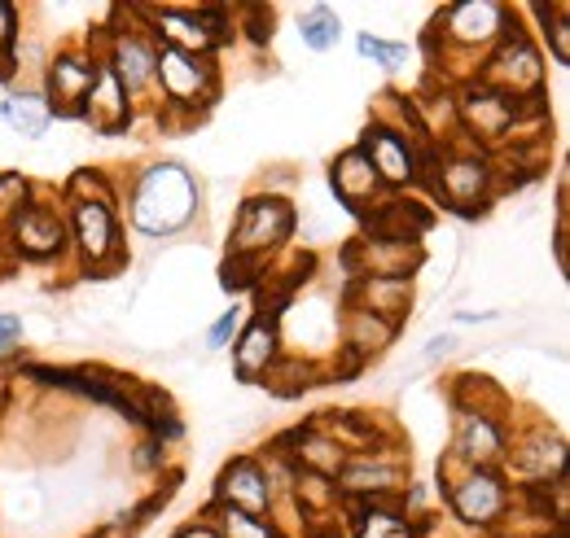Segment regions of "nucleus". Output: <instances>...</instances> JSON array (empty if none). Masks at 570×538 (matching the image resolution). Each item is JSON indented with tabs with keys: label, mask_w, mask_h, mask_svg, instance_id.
<instances>
[{
	"label": "nucleus",
	"mask_w": 570,
	"mask_h": 538,
	"mask_svg": "<svg viewBox=\"0 0 570 538\" xmlns=\"http://www.w3.org/2000/svg\"><path fill=\"white\" fill-rule=\"evenodd\" d=\"M198 202H203L198 180L180 162H154L132 185L128 215H132V228L145 237H176L194 223Z\"/></svg>",
	"instance_id": "nucleus-1"
},
{
	"label": "nucleus",
	"mask_w": 570,
	"mask_h": 538,
	"mask_svg": "<svg viewBox=\"0 0 570 538\" xmlns=\"http://www.w3.org/2000/svg\"><path fill=\"white\" fill-rule=\"evenodd\" d=\"M422 180H430V189L439 193L443 206H452L461 215H474V210L488 206L492 189H497V158L479 145H456V149L430 153Z\"/></svg>",
	"instance_id": "nucleus-2"
},
{
	"label": "nucleus",
	"mask_w": 570,
	"mask_h": 538,
	"mask_svg": "<svg viewBox=\"0 0 570 538\" xmlns=\"http://www.w3.org/2000/svg\"><path fill=\"white\" fill-rule=\"evenodd\" d=\"M132 13L145 18L149 40L158 49H176L189 58H212L215 49L233 36L228 31V9L203 4V9H180V4H132Z\"/></svg>",
	"instance_id": "nucleus-3"
},
{
	"label": "nucleus",
	"mask_w": 570,
	"mask_h": 538,
	"mask_svg": "<svg viewBox=\"0 0 570 538\" xmlns=\"http://www.w3.org/2000/svg\"><path fill=\"white\" fill-rule=\"evenodd\" d=\"M474 79L488 83L492 92H504L513 101H535L544 88V58L531 44V36L513 22L497 44L483 53V62L474 67Z\"/></svg>",
	"instance_id": "nucleus-4"
},
{
	"label": "nucleus",
	"mask_w": 570,
	"mask_h": 538,
	"mask_svg": "<svg viewBox=\"0 0 570 538\" xmlns=\"http://www.w3.org/2000/svg\"><path fill=\"white\" fill-rule=\"evenodd\" d=\"M298 210L282 193H255L246 198L237 219H233V237H228V255L237 259H268L273 250H282L285 241L294 237Z\"/></svg>",
	"instance_id": "nucleus-5"
},
{
	"label": "nucleus",
	"mask_w": 570,
	"mask_h": 538,
	"mask_svg": "<svg viewBox=\"0 0 570 538\" xmlns=\"http://www.w3.org/2000/svg\"><path fill=\"white\" fill-rule=\"evenodd\" d=\"M531 106L535 101H513L504 92H492L479 79H465V88L456 92V123L465 128L470 145L492 153L504 140H513L518 123H522V110H531Z\"/></svg>",
	"instance_id": "nucleus-6"
},
{
	"label": "nucleus",
	"mask_w": 570,
	"mask_h": 538,
	"mask_svg": "<svg viewBox=\"0 0 570 538\" xmlns=\"http://www.w3.org/2000/svg\"><path fill=\"white\" fill-rule=\"evenodd\" d=\"M154 88L163 92L167 110H185L189 119H198L219 97V70H215L212 58H189V53H176V49H158Z\"/></svg>",
	"instance_id": "nucleus-7"
},
{
	"label": "nucleus",
	"mask_w": 570,
	"mask_h": 538,
	"mask_svg": "<svg viewBox=\"0 0 570 538\" xmlns=\"http://www.w3.org/2000/svg\"><path fill=\"white\" fill-rule=\"evenodd\" d=\"M67 241L83 259V268L110 276L115 263H124V241H119V215L115 202H97V198H75L67 210Z\"/></svg>",
	"instance_id": "nucleus-8"
},
{
	"label": "nucleus",
	"mask_w": 570,
	"mask_h": 538,
	"mask_svg": "<svg viewBox=\"0 0 570 538\" xmlns=\"http://www.w3.org/2000/svg\"><path fill=\"white\" fill-rule=\"evenodd\" d=\"M409 486V465L395 460L386 447L352 451L347 465L334 477V490L343 504H391Z\"/></svg>",
	"instance_id": "nucleus-9"
},
{
	"label": "nucleus",
	"mask_w": 570,
	"mask_h": 538,
	"mask_svg": "<svg viewBox=\"0 0 570 538\" xmlns=\"http://www.w3.org/2000/svg\"><path fill=\"white\" fill-rule=\"evenodd\" d=\"M439 486L448 495V512L461 526L492 530L509 512V481L492 469H461L452 477H439Z\"/></svg>",
	"instance_id": "nucleus-10"
},
{
	"label": "nucleus",
	"mask_w": 570,
	"mask_h": 538,
	"mask_svg": "<svg viewBox=\"0 0 570 538\" xmlns=\"http://www.w3.org/2000/svg\"><path fill=\"white\" fill-rule=\"evenodd\" d=\"M360 153L368 158V167L377 171L382 189H409L426 176V158L417 149V136H404V128H391V123H368L360 132Z\"/></svg>",
	"instance_id": "nucleus-11"
},
{
	"label": "nucleus",
	"mask_w": 570,
	"mask_h": 538,
	"mask_svg": "<svg viewBox=\"0 0 570 538\" xmlns=\"http://www.w3.org/2000/svg\"><path fill=\"white\" fill-rule=\"evenodd\" d=\"M509 27H513V13H509L500 0L448 4V9L434 18V36H443L448 49H470V53H488Z\"/></svg>",
	"instance_id": "nucleus-12"
},
{
	"label": "nucleus",
	"mask_w": 570,
	"mask_h": 538,
	"mask_svg": "<svg viewBox=\"0 0 570 538\" xmlns=\"http://www.w3.org/2000/svg\"><path fill=\"white\" fill-rule=\"evenodd\" d=\"M4 237H9L13 255L27 259V263H49V259H62L71 250V241H67V215L58 206H45V202L18 206L13 219L4 223Z\"/></svg>",
	"instance_id": "nucleus-13"
},
{
	"label": "nucleus",
	"mask_w": 570,
	"mask_h": 538,
	"mask_svg": "<svg viewBox=\"0 0 570 538\" xmlns=\"http://www.w3.org/2000/svg\"><path fill=\"white\" fill-rule=\"evenodd\" d=\"M509 456V429L500 425L492 411H461L456 407V425H452V451L448 460L456 469H492L497 472Z\"/></svg>",
	"instance_id": "nucleus-14"
},
{
	"label": "nucleus",
	"mask_w": 570,
	"mask_h": 538,
	"mask_svg": "<svg viewBox=\"0 0 570 538\" xmlns=\"http://www.w3.org/2000/svg\"><path fill=\"white\" fill-rule=\"evenodd\" d=\"M273 504H277V481H273V472L259 456H237L219 469L212 508H237V512H250V517H273Z\"/></svg>",
	"instance_id": "nucleus-15"
},
{
	"label": "nucleus",
	"mask_w": 570,
	"mask_h": 538,
	"mask_svg": "<svg viewBox=\"0 0 570 538\" xmlns=\"http://www.w3.org/2000/svg\"><path fill=\"white\" fill-rule=\"evenodd\" d=\"M97 58L110 67V74L124 83L128 97H145L154 88V62H158V44L149 40L145 27H110L106 44L97 49Z\"/></svg>",
	"instance_id": "nucleus-16"
},
{
	"label": "nucleus",
	"mask_w": 570,
	"mask_h": 538,
	"mask_svg": "<svg viewBox=\"0 0 570 538\" xmlns=\"http://www.w3.org/2000/svg\"><path fill=\"white\" fill-rule=\"evenodd\" d=\"M504 465L513 469V477H522V486L544 490V486L567 477V442H562V434L535 425V429H527L522 438L509 442Z\"/></svg>",
	"instance_id": "nucleus-17"
},
{
	"label": "nucleus",
	"mask_w": 570,
	"mask_h": 538,
	"mask_svg": "<svg viewBox=\"0 0 570 538\" xmlns=\"http://www.w3.org/2000/svg\"><path fill=\"white\" fill-rule=\"evenodd\" d=\"M97 67H101V58L92 49H67V53H58L49 62V70H45V101H49L53 119H79L83 97L92 92Z\"/></svg>",
	"instance_id": "nucleus-18"
},
{
	"label": "nucleus",
	"mask_w": 570,
	"mask_h": 538,
	"mask_svg": "<svg viewBox=\"0 0 570 538\" xmlns=\"http://www.w3.org/2000/svg\"><path fill=\"white\" fill-rule=\"evenodd\" d=\"M282 363V325L277 316L259 311L233 337V372L237 381H264Z\"/></svg>",
	"instance_id": "nucleus-19"
},
{
	"label": "nucleus",
	"mask_w": 570,
	"mask_h": 538,
	"mask_svg": "<svg viewBox=\"0 0 570 538\" xmlns=\"http://www.w3.org/2000/svg\"><path fill=\"white\" fill-rule=\"evenodd\" d=\"M347 263L356 276L413 280V268L422 263V246L404 237H356V246L347 250Z\"/></svg>",
	"instance_id": "nucleus-20"
},
{
	"label": "nucleus",
	"mask_w": 570,
	"mask_h": 538,
	"mask_svg": "<svg viewBox=\"0 0 570 538\" xmlns=\"http://www.w3.org/2000/svg\"><path fill=\"white\" fill-rule=\"evenodd\" d=\"M79 119L101 136H119L132 128V97L124 92V83L110 74V67L101 62L97 67V79H92V92L83 97V110Z\"/></svg>",
	"instance_id": "nucleus-21"
},
{
	"label": "nucleus",
	"mask_w": 570,
	"mask_h": 538,
	"mask_svg": "<svg viewBox=\"0 0 570 538\" xmlns=\"http://www.w3.org/2000/svg\"><path fill=\"white\" fill-rule=\"evenodd\" d=\"M347 307H360L386 325H404L413 311V280H391V276H356L347 289Z\"/></svg>",
	"instance_id": "nucleus-22"
},
{
	"label": "nucleus",
	"mask_w": 570,
	"mask_h": 538,
	"mask_svg": "<svg viewBox=\"0 0 570 538\" xmlns=\"http://www.w3.org/2000/svg\"><path fill=\"white\" fill-rule=\"evenodd\" d=\"M330 185H334L338 202L352 206V210H368V206H377V193H386L382 180H377V171H373L368 158L360 153V145L343 149V153L330 162Z\"/></svg>",
	"instance_id": "nucleus-23"
},
{
	"label": "nucleus",
	"mask_w": 570,
	"mask_h": 538,
	"mask_svg": "<svg viewBox=\"0 0 570 538\" xmlns=\"http://www.w3.org/2000/svg\"><path fill=\"white\" fill-rule=\"evenodd\" d=\"M298 447H282L285 456H289V465L298 472H312V477H325V481H334L338 469L347 465V451L321 429V425H307V429H294L289 434Z\"/></svg>",
	"instance_id": "nucleus-24"
},
{
	"label": "nucleus",
	"mask_w": 570,
	"mask_h": 538,
	"mask_svg": "<svg viewBox=\"0 0 570 538\" xmlns=\"http://www.w3.org/2000/svg\"><path fill=\"white\" fill-rule=\"evenodd\" d=\"M352 517V538H422L426 530V521H417V517H404L400 508H395V499L391 504H343Z\"/></svg>",
	"instance_id": "nucleus-25"
},
{
	"label": "nucleus",
	"mask_w": 570,
	"mask_h": 538,
	"mask_svg": "<svg viewBox=\"0 0 570 538\" xmlns=\"http://www.w3.org/2000/svg\"><path fill=\"white\" fill-rule=\"evenodd\" d=\"M0 119L18 136L40 140V136L49 132V123H53V110H49L45 92H9V97L0 101Z\"/></svg>",
	"instance_id": "nucleus-26"
},
{
	"label": "nucleus",
	"mask_w": 570,
	"mask_h": 538,
	"mask_svg": "<svg viewBox=\"0 0 570 538\" xmlns=\"http://www.w3.org/2000/svg\"><path fill=\"white\" fill-rule=\"evenodd\" d=\"M395 325L360 311V307H347V325H343V350H352L356 359H368V355H382L391 341H395Z\"/></svg>",
	"instance_id": "nucleus-27"
},
{
	"label": "nucleus",
	"mask_w": 570,
	"mask_h": 538,
	"mask_svg": "<svg viewBox=\"0 0 570 538\" xmlns=\"http://www.w3.org/2000/svg\"><path fill=\"white\" fill-rule=\"evenodd\" d=\"M298 40H303V49H312V53H330V49H338V40H343V18H338L330 4H307V9L298 13Z\"/></svg>",
	"instance_id": "nucleus-28"
},
{
	"label": "nucleus",
	"mask_w": 570,
	"mask_h": 538,
	"mask_svg": "<svg viewBox=\"0 0 570 538\" xmlns=\"http://www.w3.org/2000/svg\"><path fill=\"white\" fill-rule=\"evenodd\" d=\"M207 517L215 521L219 538H285L273 517H250L237 508H207Z\"/></svg>",
	"instance_id": "nucleus-29"
},
{
	"label": "nucleus",
	"mask_w": 570,
	"mask_h": 538,
	"mask_svg": "<svg viewBox=\"0 0 570 538\" xmlns=\"http://www.w3.org/2000/svg\"><path fill=\"white\" fill-rule=\"evenodd\" d=\"M356 53L364 58V62H373V67H382V70H400L404 62H409V44L382 40V36H373V31H360Z\"/></svg>",
	"instance_id": "nucleus-30"
},
{
	"label": "nucleus",
	"mask_w": 570,
	"mask_h": 538,
	"mask_svg": "<svg viewBox=\"0 0 570 538\" xmlns=\"http://www.w3.org/2000/svg\"><path fill=\"white\" fill-rule=\"evenodd\" d=\"M535 13L544 18V36L553 44V62H570V4H535Z\"/></svg>",
	"instance_id": "nucleus-31"
},
{
	"label": "nucleus",
	"mask_w": 570,
	"mask_h": 538,
	"mask_svg": "<svg viewBox=\"0 0 570 538\" xmlns=\"http://www.w3.org/2000/svg\"><path fill=\"white\" fill-rule=\"evenodd\" d=\"M237 329H242V307H228L212 329H207V350H224V346H233Z\"/></svg>",
	"instance_id": "nucleus-32"
},
{
	"label": "nucleus",
	"mask_w": 570,
	"mask_h": 538,
	"mask_svg": "<svg viewBox=\"0 0 570 538\" xmlns=\"http://www.w3.org/2000/svg\"><path fill=\"white\" fill-rule=\"evenodd\" d=\"M18 346H22V316L0 311V359H4L9 350H18Z\"/></svg>",
	"instance_id": "nucleus-33"
},
{
	"label": "nucleus",
	"mask_w": 570,
	"mask_h": 538,
	"mask_svg": "<svg viewBox=\"0 0 570 538\" xmlns=\"http://www.w3.org/2000/svg\"><path fill=\"white\" fill-rule=\"evenodd\" d=\"M13 40H18V9L9 0H0V58H9Z\"/></svg>",
	"instance_id": "nucleus-34"
},
{
	"label": "nucleus",
	"mask_w": 570,
	"mask_h": 538,
	"mask_svg": "<svg viewBox=\"0 0 570 538\" xmlns=\"http://www.w3.org/2000/svg\"><path fill=\"white\" fill-rule=\"evenodd\" d=\"M171 538H219V530H215V521H194V526L176 530Z\"/></svg>",
	"instance_id": "nucleus-35"
},
{
	"label": "nucleus",
	"mask_w": 570,
	"mask_h": 538,
	"mask_svg": "<svg viewBox=\"0 0 570 538\" xmlns=\"http://www.w3.org/2000/svg\"><path fill=\"white\" fill-rule=\"evenodd\" d=\"M452 346H456V337H434V346H430V359H439V355H452Z\"/></svg>",
	"instance_id": "nucleus-36"
},
{
	"label": "nucleus",
	"mask_w": 570,
	"mask_h": 538,
	"mask_svg": "<svg viewBox=\"0 0 570 538\" xmlns=\"http://www.w3.org/2000/svg\"><path fill=\"white\" fill-rule=\"evenodd\" d=\"M0 62H4V58H0ZM0 79H4V67H0Z\"/></svg>",
	"instance_id": "nucleus-37"
}]
</instances>
